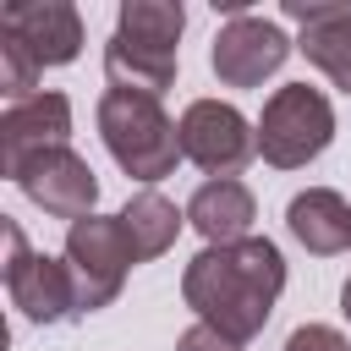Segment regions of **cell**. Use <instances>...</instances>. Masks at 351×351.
Masks as SVG:
<instances>
[{"instance_id": "11", "label": "cell", "mask_w": 351, "mask_h": 351, "mask_svg": "<svg viewBox=\"0 0 351 351\" xmlns=\"http://www.w3.org/2000/svg\"><path fill=\"white\" fill-rule=\"evenodd\" d=\"M252 219H258V197L247 181L236 176H214L192 192L186 203V225L208 241V247H230V241H247L252 236Z\"/></svg>"}, {"instance_id": "7", "label": "cell", "mask_w": 351, "mask_h": 351, "mask_svg": "<svg viewBox=\"0 0 351 351\" xmlns=\"http://www.w3.org/2000/svg\"><path fill=\"white\" fill-rule=\"evenodd\" d=\"M291 38L280 22L269 16H236L214 33V49H208V66L225 88H258L263 77H274L285 60H291Z\"/></svg>"}, {"instance_id": "9", "label": "cell", "mask_w": 351, "mask_h": 351, "mask_svg": "<svg viewBox=\"0 0 351 351\" xmlns=\"http://www.w3.org/2000/svg\"><path fill=\"white\" fill-rule=\"evenodd\" d=\"M71 137V99L66 93H33L22 104H5L0 115V176H16L22 159L60 148Z\"/></svg>"}, {"instance_id": "4", "label": "cell", "mask_w": 351, "mask_h": 351, "mask_svg": "<svg viewBox=\"0 0 351 351\" xmlns=\"http://www.w3.org/2000/svg\"><path fill=\"white\" fill-rule=\"evenodd\" d=\"M66 263H71V280H77V313H99L121 296L126 285V269L137 263L126 230H121V214H88L66 230Z\"/></svg>"}, {"instance_id": "19", "label": "cell", "mask_w": 351, "mask_h": 351, "mask_svg": "<svg viewBox=\"0 0 351 351\" xmlns=\"http://www.w3.org/2000/svg\"><path fill=\"white\" fill-rule=\"evenodd\" d=\"M176 351H241L230 335H219V329H208V324H192L181 340H176Z\"/></svg>"}, {"instance_id": "2", "label": "cell", "mask_w": 351, "mask_h": 351, "mask_svg": "<svg viewBox=\"0 0 351 351\" xmlns=\"http://www.w3.org/2000/svg\"><path fill=\"white\" fill-rule=\"evenodd\" d=\"M99 137H104L110 159L132 181H143V186L165 181L176 170V159H186L176 121L159 110V99H143V93L104 88V99H99Z\"/></svg>"}, {"instance_id": "14", "label": "cell", "mask_w": 351, "mask_h": 351, "mask_svg": "<svg viewBox=\"0 0 351 351\" xmlns=\"http://www.w3.org/2000/svg\"><path fill=\"white\" fill-rule=\"evenodd\" d=\"M181 225H186V208H176V203H170L165 192H154V186H143V192L126 197V208H121V230H126L137 263L170 252L176 236H181Z\"/></svg>"}, {"instance_id": "3", "label": "cell", "mask_w": 351, "mask_h": 351, "mask_svg": "<svg viewBox=\"0 0 351 351\" xmlns=\"http://www.w3.org/2000/svg\"><path fill=\"white\" fill-rule=\"evenodd\" d=\"M329 143H335V110H329V99L318 88L285 82V88H274L263 99V115H258V154H263V165L302 170Z\"/></svg>"}, {"instance_id": "1", "label": "cell", "mask_w": 351, "mask_h": 351, "mask_svg": "<svg viewBox=\"0 0 351 351\" xmlns=\"http://www.w3.org/2000/svg\"><path fill=\"white\" fill-rule=\"evenodd\" d=\"M280 291H285V258L269 236L203 247L181 274V302L197 313V324L230 335L236 346H247L269 324Z\"/></svg>"}, {"instance_id": "16", "label": "cell", "mask_w": 351, "mask_h": 351, "mask_svg": "<svg viewBox=\"0 0 351 351\" xmlns=\"http://www.w3.org/2000/svg\"><path fill=\"white\" fill-rule=\"evenodd\" d=\"M104 82L121 88V93L159 99V93L176 82V55H148V49H132V44L110 38V44H104Z\"/></svg>"}, {"instance_id": "5", "label": "cell", "mask_w": 351, "mask_h": 351, "mask_svg": "<svg viewBox=\"0 0 351 351\" xmlns=\"http://www.w3.org/2000/svg\"><path fill=\"white\" fill-rule=\"evenodd\" d=\"M181 132V154L214 176H236L252 154H258V132L247 126V115L236 104H219V99H192L176 121Z\"/></svg>"}, {"instance_id": "6", "label": "cell", "mask_w": 351, "mask_h": 351, "mask_svg": "<svg viewBox=\"0 0 351 351\" xmlns=\"http://www.w3.org/2000/svg\"><path fill=\"white\" fill-rule=\"evenodd\" d=\"M11 181L22 186V197H27L33 208H44V214H55V219H71V225L88 219L93 203H99V176H93V165H88L71 143L22 159V170H16Z\"/></svg>"}, {"instance_id": "8", "label": "cell", "mask_w": 351, "mask_h": 351, "mask_svg": "<svg viewBox=\"0 0 351 351\" xmlns=\"http://www.w3.org/2000/svg\"><path fill=\"white\" fill-rule=\"evenodd\" d=\"M0 33L16 38L38 71L44 66H71L82 55V16L71 0H16L0 11Z\"/></svg>"}, {"instance_id": "10", "label": "cell", "mask_w": 351, "mask_h": 351, "mask_svg": "<svg viewBox=\"0 0 351 351\" xmlns=\"http://www.w3.org/2000/svg\"><path fill=\"white\" fill-rule=\"evenodd\" d=\"M285 16L302 27L296 49L335 82L351 93V5H307V0H285Z\"/></svg>"}, {"instance_id": "15", "label": "cell", "mask_w": 351, "mask_h": 351, "mask_svg": "<svg viewBox=\"0 0 351 351\" xmlns=\"http://www.w3.org/2000/svg\"><path fill=\"white\" fill-rule=\"evenodd\" d=\"M181 27H186V11L176 0H126L110 38L132 44V49H148V55H176Z\"/></svg>"}, {"instance_id": "13", "label": "cell", "mask_w": 351, "mask_h": 351, "mask_svg": "<svg viewBox=\"0 0 351 351\" xmlns=\"http://www.w3.org/2000/svg\"><path fill=\"white\" fill-rule=\"evenodd\" d=\"M285 225H291V236H296L307 252H318V258H335V252L351 247V203H346L335 186H307V192H296L291 208H285Z\"/></svg>"}, {"instance_id": "17", "label": "cell", "mask_w": 351, "mask_h": 351, "mask_svg": "<svg viewBox=\"0 0 351 351\" xmlns=\"http://www.w3.org/2000/svg\"><path fill=\"white\" fill-rule=\"evenodd\" d=\"M0 93H5L11 104H22V99L38 93V60H33L16 38H5V33H0Z\"/></svg>"}, {"instance_id": "12", "label": "cell", "mask_w": 351, "mask_h": 351, "mask_svg": "<svg viewBox=\"0 0 351 351\" xmlns=\"http://www.w3.org/2000/svg\"><path fill=\"white\" fill-rule=\"evenodd\" d=\"M5 291H11V307L33 324H60L66 313H77V280H71V263L66 258H49V252H33L22 269L5 274Z\"/></svg>"}, {"instance_id": "20", "label": "cell", "mask_w": 351, "mask_h": 351, "mask_svg": "<svg viewBox=\"0 0 351 351\" xmlns=\"http://www.w3.org/2000/svg\"><path fill=\"white\" fill-rule=\"evenodd\" d=\"M340 313H346V318H351V280H346V285H340Z\"/></svg>"}, {"instance_id": "18", "label": "cell", "mask_w": 351, "mask_h": 351, "mask_svg": "<svg viewBox=\"0 0 351 351\" xmlns=\"http://www.w3.org/2000/svg\"><path fill=\"white\" fill-rule=\"evenodd\" d=\"M285 351H351V340L329 324H302V329H291Z\"/></svg>"}]
</instances>
